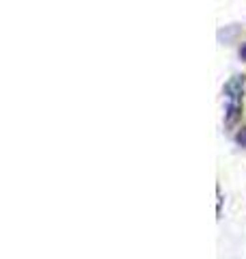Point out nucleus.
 Here are the masks:
<instances>
[{
	"instance_id": "f257e3e1",
	"label": "nucleus",
	"mask_w": 246,
	"mask_h": 259,
	"mask_svg": "<svg viewBox=\"0 0 246 259\" xmlns=\"http://www.w3.org/2000/svg\"><path fill=\"white\" fill-rule=\"evenodd\" d=\"M225 93H227V121L231 123L235 119L237 110H240V95H242V80L240 78H233L231 82L225 87Z\"/></svg>"
}]
</instances>
